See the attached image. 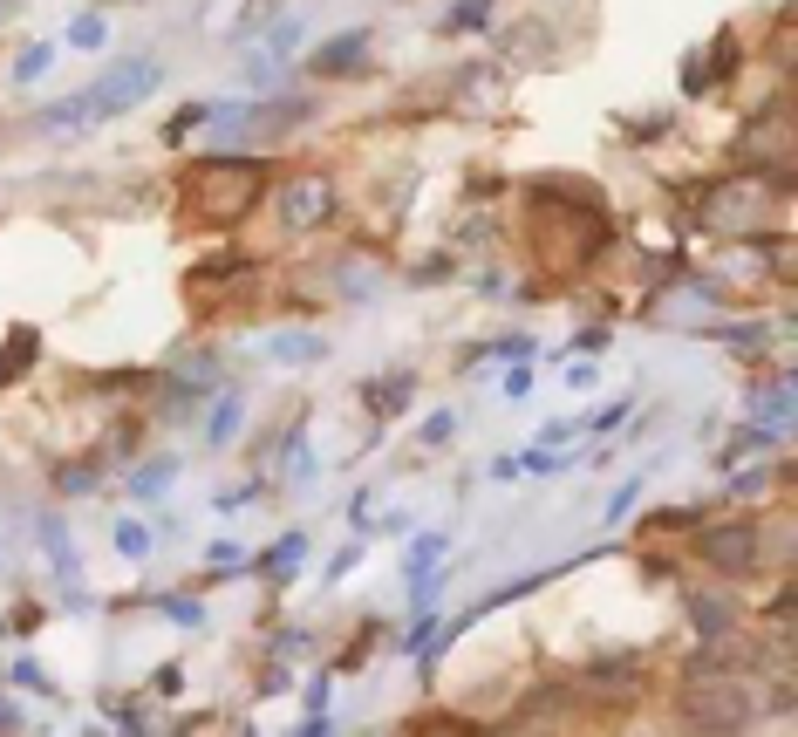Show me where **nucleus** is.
Segmentation results:
<instances>
[{"instance_id":"nucleus-5","label":"nucleus","mask_w":798,"mask_h":737,"mask_svg":"<svg viewBox=\"0 0 798 737\" xmlns=\"http://www.w3.org/2000/svg\"><path fill=\"white\" fill-rule=\"evenodd\" d=\"M48 62H55V48H48V41H35V48H21V62H14V82H35V76H48Z\"/></svg>"},{"instance_id":"nucleus-7","label":"nucleus","mask_w":798,"mask_h":737,"mask_svg":"<svg viewBox=\"0 0 798 737\" xmlns=\"http://www.w3.org/2000/svg\"><path fill=\"white\" fill-rule=\"evenodd\" d=\"M103 35H110V28H103V14H82L76 28H69V41H76V48H103Z\"/></svg>"},{"instance_id":"nucleus-2","label":"nucleus","mask_w":798,"mask_h":737,"mask_svg":"<svg viewBox=\"0 0 798 737\" xmlns=\"http://www.w3.org/2000/svg\"><path fill=\"white\" fill-rule=\"evenodd\" d=\"M703 560L723 567V574H751L758 567V526H717V533H703Z\"/></svg>"},{"instance_id":"nucleus-9","label":"nucleus","mask_w":798,"mask_h":737,"mask_svg":"<svg viewBox=\"0 0 798 737\" xmlns=\"http://www.w3.org/2000/svg\"><path fill=\"white\" fill-rule=\"evenodd\" d=\"M273 355H280V362H307V355H328V349H321L314 335H287V342H280Z\"/></svg>"},{"instance_id":"nucleus-1","label":"nucleus","mask_w":798,"mask_h":737,"mask_svg":"<svg viewBox=\"0 0 798 737\" xmlns=\"http://www.w3.org/2000/svg\"><path fill=\"white\" fill-rule=\"evenodd\" d=\"M157 82H164V69H157V62H116V69H110L103 82H89L82 96H69V103H55V110H48L41 123H48V130H76L82 117L110 123V117H123V110H137V103L151 96Z\"/></svg>"},{"instance_id":"nucleus-3","label":"nucleus","mask_w":798,"mask_h":737,"mask_svg":"<svg viewBox=\"0 0 798 737\" xmlns=\"http://www.w3.org/2000/svg\"><path fill=\"white\" fill-rule=\"evenodd\" d=\"M321 212H328V185H321V178H294L287 198H280V219H287L294 233H307V219H321Z\"/></svg>"},{"instance_id":"nucleus-10","label":"nucleus","mask_w":798,"mask_h":737,"mask_svg":"<svg viewBox=\"0 0 798 737\" xmlns=\"http://www.w3.org/2000/svg\"><path fill=\"white\" fill-rule=\"evenodd\" d=\"M116 546H123V553H144V546H151V533H144V526H123V533H116Z\"/></svg>"},{"instance_id":"nucleus-8","label":"nucleus","mask_w":798,"mask_h":737,"mask_svg":"<svg viewBox=\"0 0 798 737\" xmlns=\"http://www.w3.org/2000/svg\"><path fill=\"white\" fill-rule=\"evenodd\" d=\"M485 7H492V0H457L444 28H485Z\"/></svg>"},{"instance_id":"nucleus-4","label":"nucleus","mask_w":798,"mask_h":737,"mask_svg":"<svg viewBox=\"0 0 798 737\" xmlns=\"http://www.w3.org/2000/svg\"><path fill=\"white\" fill-rule=\"evenodd\" d=\"M362 55H369V35L355 28V35L314 48V62H307V69H314V76H355V62H362Z\"/></svg>"},{"instance_id":"nucleus-6","label":"nucleus","mask_w":798,"mask_h":737,"mask_svg":"<svg viewBox=\"0 0 798 737\" xmlns=\"http://www.w3.org/2000/svg\"><path fill=\"white\" fill-rule=\"evenodd\" d=\"M232 430H239V396H219V410H212V430H205V437H212V444H226Z\"/></svg>"},{"instance_id":"nucleus-11","label":"nucleus","mask_w":798,"mask_h":737,"mask_svg":"<svg viewBox=\"0 0 798 737\" xmlns=\"http://www.w3.org/2000/svg\"><path fill=\"white\" fill-rule=\"evenodd\" d=\"M171 608V621H185V628H198V601H164Z\"/></svg>"}]
</instances>
